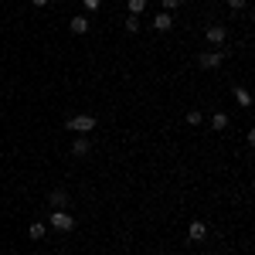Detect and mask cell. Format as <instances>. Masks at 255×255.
I'll use <instances>...</instances> for the list:
<instances>
[{"mask_svg": "<svg viewBox=\"0 0 255 255\" xmlns=\"http://www.w3.org/2000/svg\"><path fill=\"white\" fill-rule=\"evenodd\" d=\"M72 133H79V136H89L92 129H96V116L92 113H79V116H68V123H65Z\"/></svg>", "mask_w": 255, "mask_h": 255, "instance_id": "cell-1", "label": "cell"}, {"mask_svg": "<svg viewBox=\"0 0 255 255\" xmlns=\"http://www.w3.org/2000/svg\"><path fill=\"white\" fill-rule=\"evenodd\" d=\"M160 3H163V10H167V14H174V10H180V0H160Z\"/></svg>", "mask_w": 255, "mask_h": 255, "instance_id": "cell-16", "label": "cell"}, {"mask_svg": "<svg viewBox=\"0 0 255 255\" xmlns=\"http://www.w3.org/2000/svg\"><path fill=\"white\" fill-rule=\"evenodd\" d=\"M31 3H34V7H48V0H31Z\"/></svg>", "mask_w": 255, "mask_h": 255, "instance_id": "cell-19", "label": "cell"}, {"mask_svg": "<svg viewBox=\"0 0 255 255\" xmlns=\"http://www.w3.org/2000/svg\"><path fill=\"white\" fill-rule=\"evenodd\" d=\"M235 99H238V106H242V109H249V106H252V96H249V89H242V85L235 89Z\"/></svg>", "mask_w": 255, "mask_h": 255, "instance_id": "cell-11", "label": "cell"}, {"mask_svg": "<svg viewBox=\"0 0 255 255\" xmlns=\"http://www.w3.org/2000/svg\"><path fill=\"white\" fill-rule=\"evenodd\" d=\"M153 27H157V31H170V27H174V14L160 10L157 17H153Z\"/></svg>", "mask_w": 255, "mask_h": 255, "instance_id": "cell-8", "label": "cell"}, {"mask_svg": "<svg viewBox=\"0 0 255 255\" xmlns=\"http://www.w3.org/2000/svg\"><path fill=\"white\" fill-rule=\"evenodd\" d=\"M126 31H129V34H136V31H139V17L129 14V17H126Z\"/></svg>", "mask_w": 255, "mask_h": 255, "instance_id": "cell-15", "label": "cell"}, {"mask_svg": "<svg viewBox=\"0 0 255 255\" xmlns=\"http://www.w3.org/2000/svg\"><path fill=\"white\" fill-rule=\"evenodd\" d=\"M221 255H228V252H221Z\"/></svg>", "mask_w": 255, "mask_h": 255, "instance_id": "cell-20", "label": "cell"}, {"mask_svg": "<svg viewBox=\"0 0 255 255\" xmlns=\"http://www.w3.org/2000/svg\"><path fill=\"white\" fill-rule=\"evenodd\" d=\"M245 3H249V0H228V7H232V10H242Z\"/></svg>", "mask_w": 255, "mask_h": 255, "instance_id": "cell-17", "label": "cell"}, {"mask_svg": "<svg viewBox=\"0 0 255 255\" xmlns=\"http://www.w3.org/2000/svg\"><path fill=\"white\" fill-rule=\"evenodd\" d=\"M82 3H85L89 10H99V0H82Z\"/></svg>", "mask_w": 255, "mask_h": 255, "instance_id": "cell-18", "label": "cell"}, {"mask_svg": "<svg viewBox=\"0 0 255 255\" xmlns=\"http://www.w3.org/2000/svg\"><path fill=\"white\" fill-rule=\"evenodd\" d=\"M48 204H51V211H68V204H72V194H68L65 187H55V191L48 194Z\"/></svg>", "mask_w": 255, "mask_h": 255, "instance_id": "cell-2", "label": "cell"}, {"mask_svg": "<svg viewBox=\"0 0 255 255\" xmlns=\"http://www.w3.org/2000/svg\"><path fill=\"white\" fill-rule=\"evenodd\" d=\"M51 228H55V232H72V228H75V215H68V211H51Z\"/></svg>", "mask_w": 255, "mask_h": 255, "instance_id": "cell-3", "label": "cell"}, {"mask_svg": "<svg viewBox=\"0 0 255 255\" xmlns=\"http://www.w3.org/2000/svg\"><path fill=\"white\" fill-rule=\"evenodd\" d=\"M221 61H225V51H204V55L197 58V65H201L204 72H215V68H221Z\"/></svg>", "mask_w": 255, "mask_h": 255, "instance_id": "cell-4", "label": "cell"}, {"mask_svg": "<svg viewBox=\"0 0 255 255\" xmlns=\"http://www.w3.org/2000/svg\"><path fill=\"white\" fill-rule=\"evenodd\" d=\"M92 153V143L85 136H79V139H72V157H89Z\"/></svg>", "mask_w": 255, "mask_h": 255, "instance_id": "cell-7", "label": "cell"}, {"mask_svg": "<svg viewBox=\"0 0 255 255\" xmlns=\"http://www.w3.org/2000/svg\"><path fill=\"white\" fill-rule=\"evenodd\" d=\"M68 27H72V34H85L89 31V17L85 14H75V17L68 20Z\"/></svg>", "mask_w": 255, "mask_h": 255, "instance_id": "cell-9", "label": "cell"}, {"mask_svg": "<svg viewBox=\"0 0 255 255\" xmlns=\"http://www.w3.org/2000/svg\"><path fill=\"white\" fill-rule=\"evenodd\" d=\"M204 38H208V44H225V38H228V31H225V24H208V31H204Z\"/></svg>", "mask_w": 255, "mask_h": 255, "instance_id": "cell-5", "label": "cell"}, {"mask_svg": "<svg viewBox=\"0 0 255 255\" xmlns=\"http://www.w3.org/2000/svg\"><path fill=\"white\" fill-rule=\"evenodd\" d=\"M184 119H187V126H201V123H204V113H201V109H191Z\"/></svg>", "mask_w": 255, "mask_h": 255, "instance_id": "cell-12", "label": "cell"}, {"mask_svg": "<svg viewBox=\"0 0 255 255\" xmlns=\"http://www.w3.org/2000/svg\"><path fill=\"white\" fill-rule=\"evenodd\" d=\"M187 238H191V242H204V238H208V225H204V221H191Z\"/></svg>", "mask_w": 255, "mask_h": 255, "instance_id": "cell-6", "label": "cell"}, {"mask_svg": "<svg viewBox=\"0 0 255 255\" xmlns=\"http://www.w3.org/2000/svg\"><path fill=\"white\" fill-rule=\"evenodd\" d=\"M228 123H232V119L225 116V113H215V116H211V129L221 133V129H228Z\"/></svg>", "mask_w": 255, "mask_h": 255, "instance_id": "cell-10", "label": "cell"}, {"mask_svg": "<svg viewBox=\"0 0 255 255\" xmlns=\"http://www.w3.org/2000/svg\"><path fill=\"white\" fill-rule=\"evenodd\" d=\"M126 7H129V14H133V17H139V14H143V7H146V0H126Z\"/></svg>", "mask_w": 255, "mask_h": 255, "instance_id": "cell-13", "label": "cell"}, {"mask_svg": "<svg viewBox=\"0 0 255 255\" xmlns=\"http://www.w3.org/2000/svg\"><path fill=\"white\" fill-rule=\"evenodd\" d=\"M27 235H31V238H44V225H41V221H34V225L27 228Z\"/></svg>", "mask_w": 255, "mask_h": 255, "instance_id": "cell-14", "label": "cell"}]
</instances>
